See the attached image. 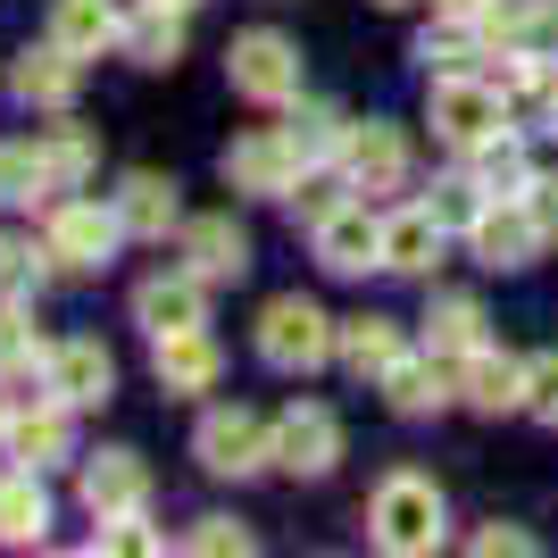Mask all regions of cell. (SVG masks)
Instances as JSON below:
<instances>
[{"label":"cell","instance_id":"6da1fadb","mask_svg":"<svg viewBox=\"0 0 558 558\" xmlns=\"http://www.w3.org/2000/svg\"><path fill=\"white\" fill-rule=\"evenodd\" d=\"M442 492L425 484V475H384L367 500V534L375 550H392V558H425V550H442Z\"/></svg>","mask_w":558,"mask_h":558},{"label":"cell","instance_id":"7a4b0ae2","mask_svg":"<svg viewBox=\"0 0 558 558\" xmlns=\"http://www.w3.org/2000/svg\"><path fill=\"white\" fill-rule=\"evenodd\" d=\"M258 359L276 375H317L333 359V326L326 308L301 301V292H283V301H267V317H258Z\"/></svg>","mask_w":558,"mask_h":558},{"label":"cell","instance_id":"3957f363","mask_svg":"<svg viewBox=\"0 0 558 558\" xmlns=\"http://www.w3.org/2000/svg\"><path fill=\"white\" fill-rule=\"evenodd\" d=\"M125 242V217H117V201L100 209V201H59L43 226V258L59 267V276H84V267H109V251Z\"/></svg>","mask_w":558,"mask_h":558},{"label":"cell","instance_id":"277c9868","mask_svg":"<svg viewBox=\"0 0 558 558\" xmlns=\"http://www.w3.org/2000/svg\"><path fill=\"white\" fill-rule=\"evenodd\" d=\"M226 75H233V93L258 100V109H283V100H301V50L283 43V34H242V43L226 50Z\"/></svg>","mask_w":558,"mask_h":558},{"label":"cell","instance_id":"5b68a950","mask_svg":"<svg viewBox=\"0 0 558 558\" xmlns=\"http://www.w3.org/2000/svg\"><path fill=\"white\" fill-rule=\"evenodd\" d=\"M500 125H509V100H500L492 75H434V134L442 142L475 150V142H492Z\"/></svg>","mask_w":558,"mask_h":558},{"label":"cell","instance_id":"8992f818","mask_svg":"<svg viewBox=\"0 0 558 558\" xmlns=\"http://www.w3.org/2000/svg\"><path fill=\"white\" fill-rule=\"evenodd\" d=\"M192 450L209 475H258V466H276V425H258L251 409H209Z\"/></svg>","mask_w":558,"mask_h":558},{"label":"cell","instance_id":"52a82bcc","mask_svg":"<svg viewBox=\"0 0 558 558\" xmlns=\"http://www.w3.org/2000/svg\"><path fill=\"white\" fill-rule=\"evenodd\" d=\"M301 142L283 134V125H267V134H242L226 150V184L233 192H258V201H283V192L301 184Z\"/></svg>","mask_w":558,"mask_h":558},{"label":"cell","instance_id":"ba28073f","mask_svg":"<svg viewBox=\"0 0 558 558\" xmlns=\"http://www.w3.org/2000/svg\"><path fill=\"white\" fill-rule=\"evenodd\" d=\"M333 459H342V417L317 400H292L276 417V466L283 475H326Z\"/></svg>","mask_w":558,"mask_h":558},{"label":"cell","instance_id":"9c48e42d","mask_svg":"<svg viewBox=\"0 0 558 558\" xmlns=\"http://www.w3.org/2000/svg\"><path fill=\"white\" fill-rule=\"evenodd\" d=\"M150 375H159L175 400H201V392H217V375H226V350L209 342V326L159 333V342H150Z\"/></svg>","mask_w":558,"mask_h":558},{"label":"cell","instance_id":"30bf717a","mask_svg":"<svg viewBox=\"0 0 558 558\" xmlns=\"http://www.w3.org/2000/svg\"><path fill=\"white\" fill-rule=\"evenodd\" d=\"M466 242H475V258H484V267H534V251L550 242V233L534 226L525 192H517V201H484V217L466 226Z\"/></svg>","mask_w":558,"mask_h":558},{"label":"cell","instance_id":"8fae6325","mask_svg":"<svg viewBox=\"0 0 558 558\" xmlns=\"http://www.w3.org/2000/svg\"><path fill=\"white\" fill-rule=\"evenodd\" d=\"M308 233H317V267H333V276L384 267V217H367V201H342L326 226H308Z\"/></svg>","mask_w":558,"mask_h":558},{"label":"cell","instance_id":"7c38bea8","mask_svg":"<svg viewBox=\"0 0 558 558\" xmlns=\"http://www.w3.org/2000/svg\"><path fill=\"white\" fill-rule=\"evenodd\" d=\"M342 175H350V192H400L409 184V142H400V125H350L342 134Z\"/></svg>","mask_w":558,"mask_h":558},{"label":"cell","instance_id":"4fadbf2b","mask_svg":"<svg viewBox=\"0 0 558 558\" xmlns=\"http://www.w3.org/2000/svg\"><path fill=\"white\" fill-rule=\"evenodd\" d=\"M43 375H50V400H59V409H100V400L117 392V359L100 342H84V333L50 350Z\"/></svg>","mask_w":558,"mask_h":558},{"label":"cell","instance_id":"5bb4252c","mask_svg":"<svg viewBox=\"0 0 558 558\" xmlns=\"http://www.w3.org/2000/svg\"><path fill=\"white\" fill-rule=\"evenodd\" d=\"M134 326L150 333V342H159V333H184V326H209V283L192 276H150L134 292Z\"/></svg>","mask_w":558,"mask_h":558},{"label":"cell","instance_id":"9a60e30c","mask_svg":"<svg viewBox=\"0 0 558 558\" xmlns=\"http://www.w3.org/2000/svg\"><path fill=\"white\" fill-rule=\"evenodd\" d=\"M142 500H150V475H142L134 450H100V459H84V509H93L100 525L142 517Z\"/></svg>","mask_w":558,"mask_h":558},{"label":"cell","instance_id":"2e32d148","mask_svg":"<svg viewBox=\"0 0 558 558\" xmlns=\"http://www.w3.org/2000/svg\"><path fill=\"white\" fill-rule=\"evenodd\" d=\"M450 392H459V375H450L442 350H425V359L400 350L392 367H384V400H392L400 417H434V409H450Z\"/></svg>","mask_w":558,"mask_h":558},{"label":"cell","instance_id":"e0dca14e","mask_svg":"<svg viewBox=\"0 0 558 558\" xmlns=\"http://www.w3.org/2000/svg\"><path fill=\"white\" fill-rule=\"evenodd\" d=\"M50 43L75 59H100V50H125V17H117V0H50Z\"/></svg>","mask_w":558,"mask_h":558},{"label":"cell","instance_id":"ac0fdd59","mask_svg":"<svg viewBox=\"0 0 558 558\" xmlns=\"http://www.w3.org/2000/svg\"><path fill=\"white\" fill-rule=\"evenodd\" d=\"M442 242H450V226L425 209V201L384 217V267H392V276H434V267H442Z\"/></svg>","mask_w":558,"mask_h":558},{"label":"cell","instance_id":"d6986e66","mask_svg":"<svg viewBox=\"0 0 558 558\" xmlns=\"http://www.w3.org/2000/svg\"><path fill=\"white\" fill-rule=\"evenodd\" d=\"M184 267L201 283H233L242 267H251V233L233 226V217H192L184 226Z\"/></svg>","mask_w":558,"mask_h":558},{"label":"cell","instance_id":"ffe728a7","mask_svg":"<svg viewBox=\"0 0 558 558\" xmlns=\"http://www.w3.org/2000/svg\"><path fill=\"white\" fill-rule=\"evenodd\" d=\"M459 400H466V409H484V417L525 409V359H509V350H475V359H466Z\"/></svg>","mask_w":558,"mask_h":558},{"label":"cell","instance_id":"44dd1931","mask_svg":"<svg viewBox=\"0 0 558 558\" xmlns=\"http://www.w3.org/2000/svg\"><path fill=\"white\" fill-rule=\"evenodd\" d=\"M125 59H134V68H175V59H184V9L142 0L134 17H125Z\"/></svg>","mask_w":558,"mask_h":558},{"label":"cell","instance_id":"7402d4cb","mask_svg":"<svg viewBox=\"0 0 558 558\" xmlns=\"http://www.w3.org/2000/svg\"><path fill=\"white\" fill-rule=\"evenodd\" d=\"M333 350H342V367L359 375V384H384V367L400 359V326L392 317H342V326H333Z\"/></svg>","mask_w":558,"mask_h":558},{"label":"cell","instance_id":"603a6c76","mask_svg":"<svg viewBox=\"0 0 558 558\" xmlns=\"http://www.w3.org/2000/svg\"><path fill=\"white\" fill-rule=\"evenodd\" d=\"M75 75H84V59L50 43V50H25L9 84H17V100H34V109H68V100H75Z\"/></svg>","mask_w":558,"mask_h":558},{"label":"cell","instance_id":"cb8c5ba5","mask_svg":"<svg viewBox=\"0 0 558 558\" xmlns=\"http://www.w3.org/2000/svg\"><path fill=\"white\" fill-rule=\"evenodd\" d=\"M117 217H125V233H142V242H167V226H175V184L150 175V167H134V175L117 184Z\"/></svg>","mask_w":558,"mask_h":558},{"label":"cell","instance_id":"d4e9b609","mask_svg":"<svg viewBox=\"0 0 558 558\" xmlns=\"http://www.w3.org/2000/svg\"><path fill=\"white\" fill-rule=\"evenodd\" d=\"M466 175H475V184H484L492 201H517V192L534 184V159H525V142H517L509 125H500L492 142H475V167H466Z\"/></svg>","mask_w":558,"mask_h":558},{"label":"cell","instance_id":"484cf974","mask_svg":"<svg viewBox=\"0 0 558 558\" xmlns=\"http://www.w3.org/2000/svg\"><path fill=\"white\" fill-rule=\"evenodd\" d=\"M43 534H50V500H43V484H34V466H17V475L0 484V542L25 550V542H43Z\"/></svg>","mask_w":558,"mask_h":558},{"label":"cell","instance_id":"4316f807","mask_svg":"<svg viewBox=\"0 0 558 558\" xmlns=\"http://www.w3.org/2000/svg\"><path fill=\"white\" fill-rule=\"evenodd\" d=\"M9 450H17V466H59L68 459V409H25V417H9Z\"/></svg>","mask_w":558,"mask_h":558},{"label":"cell","instance_id":"83f0119b","mask_svg":"<svg viewBox=\"0 0 558 558\" xmlns=\"http://www.w3.org/2000/svg\"><path fill=\"white\" fill-rule=\"evenodd\" d=\"M425 350L475 359V350H484V308H475V301H434V317H425Z\"/></svg>","mask_w":558,"mask_h":558},{"label":"cell","instance_id":"f1b7e54d","mask_svg":"<svg viewBox=\"0 0 558 558\" xmlns=\"http://www.w3.org/2000/svg\"><path fill=\"white\" fill-rule=\"evenodd\" d=\"M34 150H43V184L50 192H75L84 167H93V134H50V142H34Z\"/></svg>","mask_w":558,"mask_h":558},{"label":"cell","instance_id":"f546056e","mask_svg":"<svg viewBox=\"0 0 558 558\" xmlns=\"http://www.w3.org/2000/svg\"><path fill=\"white\" fill-rule=\"evenodd\" d=\"M283 134L301 142V159H326V150H342V134H350V125H342V117L326 109V100H301V109H292V125H283Z\"/></svg>","mask_w":558,"mask_h":558},{"label":"cell","instance_id":"4dcf8cb0","mask_svg":"<svg viewBox=\"0 0 558 558\" xmlns=\"http://www.w3.org/2000/svg\"><path fill=\"white\" fill-rule=\"evenodd\" d=\"M283 201H292V217H301V226H326V217L350 201V175H308V167H301V184L283 192Z\"/></svg>","mask_w":558,"mask_h":558},{"label":"cell","instance_id":"1f68e13d","mask_svg":"<svg viewBox=\"0 0 558 558\" xmlns=\"http://www.w3.org/2000/svg\"><path fill=\"white\" fill-rule=\"evenodd\" d=\"M484 201H492V192L484 184H475V175H442V184H434V201H425V209H434V217H442V226H475V217H484Z\"/></svg>","mask_w":558,"mask_h":558},{"label":"cell","instance_id":"d6a6232c","mask_svg":"<svg viewBox=\"0 0 558 558\" xmlns=\"http://www.w3.org/2000/svg\"><path fill=\"white\" fill-rule=\"evenodd\" d=\"M525 417L558 425V350L550 359H525Z\"/></svg>","mask_w":558,"mask_h":558},{"label":"cell","instance_id":"836d02e7","mask_svg":"<svg viewBox=\"0 0 558 558\" xmlns=\"http://www.w3.org/2000/svg\"><path fill=\"white\" fill-rule=\"evenodd\" d=\"M417 59H425L434 75H466L475 43H466V34H459V17H450V34H425V43H417Z\"/></svg>","mask_w":558,"mask_h":558},{"label":"cell","instance_id":"e575fe53","mask_svg":"<svg viewBox=\"0 0 558 558\" xmlns=\"http://www.w3.org/2000/svg\"><path fill=\"white\" fill-rule=\"evenodd\" d=\"M192 550H201V558H242V550H251V534H242V525H233V517H201V525H192Z\"/></svg>","mask_w":558,"mask_h":558},{"label":"cell","instance_id":"d590c367","mask_svg":"<svg viewBox=\"0 0 558 558\" xmlns=\"http://www.w3.org/2000/svg\"><path fill=\"white\" fill-rule=\"evenodd\" d=\"M25 283H34V251H17V242H0V301H17Z\"/></svg>","mask_w":558,"mask_h":558},{"label":"cell","instance_id":"8d00e7d4","mask_svg":"<svg viewBox=\"0 0 558 558\" xmlns=\"http://www.w3.org/2000/svg\"><path fill=\"white\" fill-rule=\"evenodd\" d=\"M525 209H534L542 233H558V175H534V184H525Z\"/></svg>","mask_w":558,"mask_h":558},{"label":"cell","instance_id":"74e56055","mask_svg":"<svg viewBox=\"0 0 558 558\" xmlns=\"http://www.w3.org/2000/svg\"><path fill=\"white\" fill-rule=\"evenodd\" d=\"M475 550H484V558H500V550H509V558H525L534 542L517 534V525H484V534H475Z\"/></svg>","mask_w":558,"mask_h":558},{"label":"cell","instance_id":"f35d334b","mask_svg":"<svg viewBox=\"0 0 558 558\" xmlns=\"http://www.w3.org/2000/svg\"><path fill=\"white\" fill-rule=\"evenodd\" d=\"M475 9L484 0H434V17H459V25H475Z\"/></svg>","mask_w":558,"mask_h":558},{"label":"cell","instance_id":"ab89813d","mask_svg":"<svg viewBox=\"0 0 558 558\" xmlns=\"http://www.w3.org/2000/svg\"><path fill=\"white\" fill-rule=\"evenodd\" d=\"M550 134H558V93H550Z\"/></svg>","mask_w":558,"mask_h":558},{"label":"cell","instance_id":"60d3db41","mask_svg":"<svg viewBox=\"0 0 558 558\" xmlns=\"http://www.w3.org/2000/svg\"><path fill=\"white\" fill-rule=\"evenodd\" d=\"M167 9H201V0H167Z\"/></svg>","mask_w":558,"mask_h":558},{"label":"cell","instance_id":"b9f144b4","mask_svg":"<svg viewBox=\"0 0 558 558\" xmlns=\"http://www.w3.org/2000/svg\"><path fill=\"white\" fill-rule=\"evenodd\" d=\"M550 34H558V0H550Z\"/></svg>","mask_w":558,"mask_h":558},{"label":"cell","instance_id":"7bdbcfd3","mask_svg":"<svg viewBox=\"0 0 558 558\" xmlns=\"http://www.w3.org/2000/svg\"><path fill=\"white\" fill-rule=\"evenodd\" d=\"M0 434H9V409H0Z\"/></svg>","mask_w":558,"mask_h":558},{"label":"cell","instance_id":"ee69618b","mask_svg":"<svg viewBox=\"0 0 558 558\" xmlns=\"http://www.w3.org/2000/svg\"><path fill=\"white\" fill-rule=\"evenodd\" d=\"M375 9H400V0H375Z\"/></svg>","mask_w":558,"mask_h":558}]
</instances>
